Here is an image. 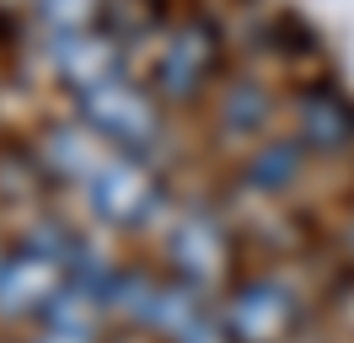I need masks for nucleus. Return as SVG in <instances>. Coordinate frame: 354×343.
I'll return each instance as SVG.
<instances>
[{
  "label": "nucleus",
  "instance_id": "obj_1",
  "mask_svg": "<svg viewBox=\"0 0 354 343\" xmlns=\"http://www.w3.org/2000/svg\"><path fill=\"white\" fill-rule=\"evenodd\" d=\"M75 107H81V124L91 134H102V140H113L124 150H151L161 140V113H156L151 91H140L124 75L75 91Z\"/></svg>",
  "mask_w": 354,
  "mask_h": 343
},
{
  "label": "nucleus",
  "instance_id": "obj_2",
  "mask_svg": "<svg viewBox=\"0 0 354 343\" xmlns=\"http://www.w3.org/2000/svg\"><path fill=\"white\" fill-rule=\"evenodd\" d=\"M215 64H221V27L209 17H188L183 27L172 33V43L161 48V59H156L151 81L161 97H199V86L215 75Z\"/></svg>",
  "mask_w": 354,
  "mask_h": 343
},
{
  "label": "nucleus",
  "instance_id": "obj_3",
  "mask_svg": "<svg viewBox=\"0 0 354 343\" xmlns=\"http://www.w3.org/2000/svg\"><path fill=\"white\" fill-rule=\"evenodd\" d=\"M86 198L108 225H140L161 204V183L140 156H108L97 167V177L86 183Z\"/></svg>",
  "mask_w": 354,
  "mask_h": 343
},
{
  "label": "nucleus",
  "instance_id": "obj_4",
  "mask_svg": "<svg viewBox=\"0 0 354 343\" xmlns=\"http://www.w3.org/2000/svg\"><path fill=\"white\" fill-rule=\"evenodd\" d=\"M290 327H295V295L268 284V279L242 284L231 311H225V333L236 343H279Z\"/></svg>",
  "mask_w": 354,
  "mask_h": 343
},
{
  "label": "nucleus",
  "instance_id": "obj_5",
  "mask_svg": "<svg viewBox=\"0 0 354 343\" xmlns=\"http://www.w3.org/2000/svg\"><path fill=\"white\" fill-rule=\"evenodd\" d=\"M54 257L32 252V247H22V252H11L6 263H0V317H27V311H48V300L59 295L54 290Z\"/></svg>",
  "mask_w": 354,
  "mask_h": 343
},
{
  "label": "nucleus",
  "instance_id": "obj_6",
  "mask_svg": "<svg viewBox=\"0 0 354 343\" xmlns=\"http://www.w3.org/2000/svg\"><path fill=\"white\" fill-rule=\"evenodd\" d=\"M54 70L75 91H86V86H102L118 75V48L102 33H65V38H54Z\"/></svg>",
  "mask_w": 354,
  "mask_h": 343
},
{
  "label": "nucleus",
  "instance_id": "obj_7",
  "mask_svg": "<svg viewBox=\"0 0 354 343\" xmlns=\"http://www.w3.org/2000/svg\"><path fill=\"white\" fill-rule=\"evenodd\" d=\"M301 140L317 150H338L354 140V102L338 86H311L301 97Z\"/></svg>",
  "mask_w": 354,
  "mask_h": 343
},
{
  "label": "nucleus",
  "instance_id": "obj_8",
  "mask_svg": "<svg viewBox=\"0 0 354 343\" xmlns=\"http://www.w3.org/2000/svg\"><path fill=\"white\" fill-rule=\"evenodd\" d=\"M172 263L194 279V284L215 279V274H221V263H225L221 225H215L209 214H188V220H177V231H172Z\"/></svg>",
  "mask_w": 354,
  "mask_h": 343
},
{
  "label": "nucleus",
  "instance_id": "obj_9",
  "mask_svg": "<svg viewBox=\"0 0 354 343\" xmlns=\"http://www.w3.org/2000/svg\"><path fill=\"white\" fill-rule=\"evenodd\" d=\"M44 167L59 172V177H81V183H91L97 177V156H91V129H54L44 145Z\"/></svg>",
  "mask_w": 354,
  "mask_h": 343
},
{
  "label": "nucleus",
  "instance_id": "obj_10",
  "mask_svg": "<svg viewBox=\"0 0 354 343\" xmlns=\"http://www.w3.org/2000/svg\"><path fill=\"white\" fill-rule=\"evenodd\" d=\"M295 172H301V145H295V140H274V145H263L258 156H252L247 183H252V188L279 193V188H290V183H295Z\"/></svg>",
  "mask_w": 354,
  "mask_h": 343
},
{
  "label": "nucleus",
  "instance_id": "obj_11",
  "mask_svg": "<svg viewBox=\"0 0 354 343\" xmlns=\"http://www.w3.org/2000/svg\"><path fill=\"white\" fill-rule=\"evenodd\" d=\"M221 118H225L231 134H252V129H263V118H268V97L258 86H231L225 102H221Z\"/></svg>",
  "mask_w": 354,
  "mask_h": 343
},
{
  "label": "nucleus",
  "instance_id": "obj_12",
  "mask_svg": "<svg viewBox=\"0 0 354 343\" xmlns=\"http://www.w3.org/2000/svg\"><path fill=\"white\" fill-rule=\"evenodd\" d=\"M38 17L54 38L65 33H91V17H97V0H38Z\"/></svg>",
  "mask_w": 354,
  "mask_h": 343
},
{
  "label": "nucleus",
  "instance_id": "obj_13",
  "mask_svg": "<svg viewBox=\"0 0 354 343\" xmlns=\"http://www.w3.org/2000/svg\"><path fill=\"white\" fill-rule=\"evenodd\" d=\"M44 343H86V338H81V333H59V327H48Z\"/></svg>",
  "mask_w": 354,
  "mask_h": 343
},
{
  "label": "nucleus",
  "instance_id": "obj_14",
  "mask_svg": "<svg viewBox=\"0 0 354 343\" xmlns=\"http://www.w3.org/2000/svg\"><path fill=\"white\" fill-rule=\"evenodd\" d=\"M344 241H349V252H354V220H349V231H344Z\"/></svg>",
  "mask_w": 354,
  "mask_h": 343
}]
</instances>
